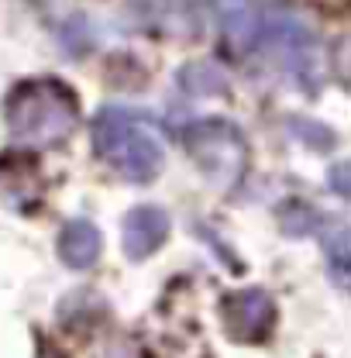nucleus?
<instances>
[{"label": "nucleus", "instance_id": "2", "mask_svg": "<svg viewBox=\"0 0 351 358\" xmlns=\"http://www.w3.org/2000/svg\"><path fill=\"white\" fill-rule=\"evenodd\" d=\"M93 148L131 182L155 179L166 162L162 141L148 128V117L124 107H103L93 117Z\"/></svg>", "mask_w": 351, "mask_h": 358}, {"label": "nucleus", "instance_id": "9", "mask_svg": "<svg viewBox=\"0 0 351 358\" xmlns=\"http://www.w3.org/2000/svg\"><path fill=\"white\" fill-rule=\"evenodd\" d=\"M179 87L193 96H224L227 93V76L214 62H186L179 69Z\"/></svg>", "mask_w": 351, "mask_h": 358}, {"label": "nucleus", "instance_id": "8", "mask_svg": "<svg viewBox=\"0 0 351 358\" xmlns=\"http://www.w3.org/2000/svg\"><path fill=\"white\" fill-rule=\"evenodd\" d=\"M59 259L69 268H89L100 259V231L89 221H73L59 234Z\"/></svg>", "mask_w": 351, "mask_h": 358}, {"label": "nucleus", "instance_id": "3", "mask_svg": "<svg viewBox=\"0 0 351 358\" xmlns=\"http://www.w3.org/2000/svg\"><path fill=\"white\" fill-rule=\"evenodd\" d=\"M182 148L193 155V162L203 169V176L220 189L234 186L245 173V162H248L245 138L227 121H200V124L186 128Z\"/></svg>", "mask_w": 351, "mask_h": 358}, {"label": "nucleus", "instance_id": "12", "mask_svg": "<svg viewBox=\"0 0 351 358\" xmlns=\"http://www.w3.org/2000/svg\"><path fill=\"white\" fill-rule=\"evenodd\" d=\"M338 73H341V80L351 87V38L338 45Z\"/></svg>", "mask_w": 351, "mask_h": 358}, {"label": "nucleus", "instance_id": "5", "mask_svg": "<svg viewBox=\"0 0 351 358\" xmlns=\"http://www.w3.org/2000/svg\"><path fill=\"white\" fill-rule=\"evenodd\" d=\"M220 313H224V327L231 331V338L259 341L272 327L275 307H272L268 293H262V289H241V293H227L224 296Z\"/></svg>", "mask_w": 351, "mask_h": 358}, {"label": "nucleus", "instance_id": "6", "mask_svg": "<svg viewBox=\"0 0 351 358\" xmlns=\"http://www.w3.org/2000/svg\"><path fill=\"white\" fill-rule=\"evenodd\" d=\"M169 234V217L159 207H134L124 221V252L128 259L141 262L148 259Z\"/></svg>", "mask_w": 351, "mask_h": 358}, {"label": "nucleus", "instance_id": "7", "mask_svg": "<svg viewBox=\"0 0 351 358\" xmlns=\"http://www.w3.org/2000/svg\"><path fill=\"white\" fill-rule=\"evenodd\" d=\"M217 10L231 52H248L252 45L259 42L262 24H259V14L248 7V0H217Z\"/></svg>", "mask_w": 351, "mask_h": 358}, {"label": "nucleus", "instance_id": "1", "mask_svg": "<svg viewBox=\"0 0 351 358\" xmlns=\"http://www.w3.org/2000/svg\"><path fill=\"white\" fill-rule=\"evenodd\" d=\"M3 114L14 141L31 148H48V145H62L73 134L80 103L76 93L59 80H28L10 90Z\"/></svg>", "mask_w": 351, "mask_h": 358}, {"label": "nucleus", "instance_id": "11", "mask_svg": "<svg viewBox=\"0 0 351 358\" xmlns=\"http://www.w3.org/2000/svg\"><path fill=\"white\" fill-rule=\"evenodd\" d=\"M331 189L351 200V162H341V166L331 169Z\"/></svg>", "mask_w": 351, "mask_h": 358}, {"label": "nucleus", "instance_id": "4", "mask_svg": "<svg viewBox=\"0 0 351 358\" xmlns=\"http://www.w3.org/2000/svg\"><path fill=\"white\" fill-rule=\"evenodd\" d=\"M265 42L279 55V66L293 80H300L307 90H317L320 62H317V42L307 31V24H300L289 14H272L265 24Z\"/></svg>", "mask_w": 351, "mask_h": 358}, {"label": "nucleus", "instance_id": "10", "mask_svg": "<svg viewBox=\"0 0 351 358\" xmlns=\"http://www.w3.org/2000/svg\"><path fill=\"white\" fill-rule=\"evenodd\" d=\"M327 266L338 286L351 289V231H341L327 241Z\"/></svg>", "mask_w": 351, "mask_h": 358}]
</instances>
